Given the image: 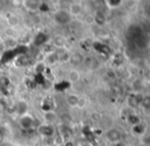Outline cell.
<instances>
[{"label":"cell","instance_id":"6da1fadb","mask_svg":"<svg viewBox=\"0 0 150 146\" xmlns=\"http://www.w3.org/2000/svg\"><path fill=\"white\" fill-rule=\"evenodd\" d=\"M73 16L69 14L67 9H58L53 13V21L59 26H65L71 22Z\"/></svg>","mask_w":150,"mask_h":146},{"label":"cell","instance_id":"7a4b0ae2","mask_svg":"<svg viewBox=\"0 0 150 146\" xmlns=\"http://www.w3.org/2000/svg\"><path fill=\"white\" fill-rule=\"evenodd\" d=\"M106 138L108 141H110L111 143H117L122 141V133L120 130L115 128H111L109 130H107L106 132Z\"/></svg>","mask_w":150,"mask_h":146},{"label":"cell","instance_id":"3957f363","mask_svg":"<svg viewBox=\"0 0 150 146\" xmlns=\"http://www.w3.org/2000/svg\"><path fill=\"white\" fill-rule=\"evenodd\" d=\"M41 0H23V5L29 11H37L41 7Z\"/></svg>","mask_w":150,"mask_h":146},{"label":"cell","instance_id":"277c9868","mask_svg":"<svg viewBox=\"0 0 150 146\" xmlns=\"http://www.w3.org/2000/svg\"><path fill=\"white\" fill-rule=\"evenodd\" d=\"M67 11L69 12L71 16H79L83 12V5L79 2H71L69 5Z\"/></svg>","mask_w":150,"mask_h":146},{"label":"cell","instance_id":"5b68a950","mask_svg":"<svg viewBox=\"0 0 150 146\" xmlns=\"http://www.w3.org/2000/svg\"><path fill=\"white\" fill-rule=\"evenodd\" d=\"M83 63L86 65V67H88L89 69H97L100 67V62L97 58L93 57V56H88V57H84Z\"/></svg>","mask_w":150,"mask_h":146},{"label":"cell","instance_id":"8992f818","mask_svg":"<svg viewBox=\"0 0 150 146\" xmlns=\"http://www.w3.org/2000/svg\"><path fill=\"white\" fill-rule=\"evenodd\" d=\"M43 118H44V122L46 123L47 125H53L54 123L57 120V115L54 111H44L43 113Z\"/></svg>","mask_w":150,"mask_h":146},{"label":"cell","instance_id":"52a82bcc","mask_svg":"<svg viewBox=\"0 0 150 146\" xmlns=\"http://www.w3.org/2000/svg\"><path fill=\"white\" fill-rule=\"evenodd\" d=\"M67 80H69V83L71 84H76L81 80V73H80L78 69H73L69 72L67 74Z\"/></svg>","mask_w":150,"mask_h":146},{"label":"cell","instance_id":"ba28073f","mask_svg":"<svg viewBox=\"0 0 150 146\" xmlns=\"http://www.w3.org/2000/svg\"><path fill=\"white\" fill-rule=\"evenodd\" d=\"M94 16V24H96L97 26H104L105 23H106V16L100 10H97L95 11V13L93 14Z\"/></svg>","mask_w":150,"mask_h":146},{"label":"cell","instance_id":"9c48e42d","mask_svg":"<svg viewBox=\"0 0 150 146\" xmlns=\"http://www.w3.org/2000/svg\"><path fill=\"white\" fill-rule=\"evenodd\" d=\"M84 61V56L81 53H74L71 54V58H69V62L74 65H79L81 63H83Z\"/></svg>","mask_w":150,"mask_h":146},{"label":"cell","instance_id":"30bf717a","mask_svg":"<svg viewBox=\"0 0 150 146\" xmlns=\"http://www.w3.org/2000/svg\"><path fill=\"white\" fill-rule=\"evenodd\" d=\"M80 97L78 96L77 94H69L67 96V102L69 106H73V107H77L78 104V101H79Z\"/></svg>","mask_w":150,"mask_h":146},{"label":"cell","instance_id":"8fae6325","mask_svg":"<svg viewBox=\"0 0 150 146\" xmlns=\"http://www.w3.org/2000/svg\"><path fill=\"white\" fill-rule=\"evenodd\" d=\"M127 120H128V122L130 123L132 126H136V125H138L141 123V120H140V118H139V116L135 115V113H131V115H129Z\"/></svg>","mask_w":150,"mask_h":146},{"label":"cell","instance_id":"7c38bea8","mask_svg":"<svg viewBox=\"0 0 150 146\" xmlns=\"http://www.w3.org/2000/svg\"><path fill=\"white\" fill-rule=\"evenodd\" d=\"M46 61H47L49 64H54V63H56L57 61H59L58 60V56H57V54H56V52L54 51V52H51V53L47 54V55H46Z\"/></svg>","mask_w":150,"mask_h":146},{"label":"cell","instance_id":"4fadbf2b","mask_svg":"<svg viewBox=\"0 0 150 146\" xmlns=\"http://www.w3.org/2000/svg\"><path fill=\"white\" fill-rule=\"evenodd\" d=\"M140 105L145 109H150V95H145L141 101Z\"/></svg>","mask_w":150,"mask_h":146},{"label":"cell","instance_id":"5bb4252c","mask_svg":"<svg viewBox=\"0 0 150 146\" xmlns=\"http://www.w3.org/2000/svg\"><path fill=\"white\" fill-rule=\"evenodd\" d=\"M4 33H5V35L7 36V38H11V39H14V38H16V30H14L13 28H11V27L5 29Z\"/></svg>","mask_w":150,"mask_h":146},{"label":"cell","instance_id":"9a60e30c","mask_svg":"<svg viewBox=\"0 0 150 146\" xmlns=\"http://www.w3.org/2000/svg\"><path fill=\"white\" fill-rule=\"evenodd\" d=\"M133 130H134V132H136L135 134L142 135L144 133V126H143V124L140 123V124L136 125V126H133Z\"/></svg>","mask_w":150,"mask_h":146},{"label":"cell","instance_id":"2e32d148","mask_svg":"<svg viewBox=\"0 0 150 146\" xmlns=\"http://www.w3.org/2000/svg\"><path fill=\"white\" fill-rule=\"evenodd\" d=\"M86 105H87V99L84 98V97H80L79 98V101H78V104H77V107L79 108H85Z\"/></svg>","mask_w":150,"mask_h":146},{"label":"cell","instance_id":"e0dca14e","mask_svg":"<svg viewBox=\"0 0 150 146\" xmlns=\"http://www.w3.org/2000/svg\"><path fill=\"white\" fill-rule=\"evenodd\" d=\"M84 21H85L86 24L92 25V24H94V16H93V14H87V16H85V18H84Z\"/></svg>","mask_w":150,"mask_h":146},{"label":"cell","instance_id":"ac0fdd59","mask_svg":"<svg viewBox=\"0 0 150 146\" xmlns=\"http://www.w3.org/2000/svg\"><path fill=\"white\" fill-rule=\"evenodd\" d=\"M107 76H108L109 79H115L117 78V75H115V73L113 71H107Z\"/></svg>","mask_w":150,"mask_h":146},{"label":"cell","instance_id":"d6986e66","mask_svg":"<svg viewBox=\"0 0 150 146\" xmlns=\"http://www.w3.org/2000/svg\"><path fill=\"white\" fill-rule=\"evenodd\" d=\"M63 146H76L75 145V142L71 140H67L63 142Z\"/></svg>","mask_w":150,"mask_h":146},{"label":"cell","instance_id":"ffe728a7","mask_svg":"<svg viewBox=\"0 0 150 146\" xmlns=\"http://www.w3.org/2000/svg\"><path fill=\"white\" fill-rule=\"evenodd\" d=\"M92 118H93V120H100V116L98 117V115H97V113H92Z\"/></svg>","mask_w":150,"mask_h":146},{"label":"cell","instance_id":"44dd1931","mask_svg":"<svg viewBox=\"0 0 150 146\" xmlns=\"http://www.w3.org/2000/svg\"><path fill=\"white\" fill-rule=\"evenodd\" d=\"M119 3H120V2L117 1V0H110V4H111V5H113V6H117Z\"/></svg>","mask_w":150,"mask_h":146},{"label":"cell","instance_id":"7402d4cb","mask_svg":"<svg viewBox=\"0 0 150 146\" xmlns=\"http://www.w3.org/2000/svg\"><path fill=\"white\" fill-rule=\"evenodd\" d=\"M112 146H126V145H125L122 141H120V142H117V143H112Z\"/></svg>","mask_w":150,"mask_h":146},{"label":"cell","instance_id":"603a6c76","mask_svg":"<svg viewBox=\"0 0 150 146\" xmlns=\"http://www.w3.org/2000/svg\"><path fill=\"white\" fill-rule=\"evenodd\" d=\"M149 6H150V0H149Z\"/></svg>","mask_w":150,"mask_h":146},{"label":"cell","instance_id":"cb8c5ba5","mask_svg":"<svg viewBox=\"0 0 150 146\" xmlns=\"http://www.w3.org/2000/svg\"><path fill=\"white\" fill-rule=\"evenodd\" d=\"M129 146H134V145H129Z\"/></svg>","mask_w":150,"mask_h":146}]
</instances>
